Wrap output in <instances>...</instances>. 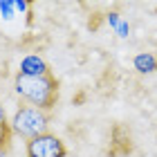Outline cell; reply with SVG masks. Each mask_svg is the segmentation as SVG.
Returning a JSON list of instances; mask_svg holds the SVG:
<instances>
[{"label":"cell","mask_w":157,"mask_h":157,"mask_svg":"<svg viewBox=\"0 0 157 157\" xmlns=\"http://www.w3.org/2000/svg\"><path fill=\"white\" fill-rule=\"evenodd\" d=\"M16 92L18 97H23L29 105L38 110L49 112L59 101V81L52 74V70H45V72H18L16 74Z\"/></svg>","instance_id":"cell-1"},{"label":"cell","mask_w":157,"mask_h":157,"mask_svg":"<svg viewBox=\"0 0 157 157\" xmlns=\"http://www.w3.org/2000/svg\"><path fill=\"white\" fill-rule=\"evenodd\" d=\"M47 128H49V115L29 103H23L11 119V130L20 137H27V141L38 137V135H45Z\"/></svg>","instance_id":"cell-2"},{"label":"cell","mask_w":157,"mask_h":157,"mask_svg":"<svg viewBox=\"0 0 157 157\" xmlns=\"http://www.w3.org/2000/svg\"><path fill=\"white\" fill-rule=\"evenodd\" d=\"M67 148L65 144L52 132L38 135L27 141V157H65Z\"/></svg>","instance_id":"cell-3"},{"label":"cell","mask_w":157,"mask_h":157,"mask_svg":"<svg viewBox=\"0 0 157 157\" xmlns=\"http://www.w3.org/2000/svg\"><path fill=\"white\" fill-rule=\"evenodd\" d=\"M132 151V141H130V132L126 130L121 124H117L112 128V144L108 148L110 157H126Z\"/></svg>","instance_id":"cell-4"},{"label":"cell","mask_w":157,"mask_h":157,"mask_svg":"<svg viewBox=\"0 0 157 157\" xmlns=\"http://www.w3.org/2000/svg\"><path fill=\"white\" fill-rule=\"evenodd\" d=\"M11 137H13L11 124L5 121L0 126V157H11Z\"/></svg>","instance_id":"cell-5"},{"label":"cell","mask_w":157,"mask_h":157,"mask_svg":"<svg viewBox=\"0 0 157 157\" xmlns=\"http://www.w3.org/2000/svg\"><path fill=\"white\" fill-rule=\"evenodd\" d=\"M135 65H137V70L139 72H153V70L157 67V61L153 59V56H137V59H135Z\"/></svg>","instance_id":"cell-6"},{"label":"cell","mask_w":157,"mask_h":157,"mask_svg":"<svg viewBox=\"0 0 157 157\" xmlns=\"http://www.w3.org/2000/svg\"><path fill=\"white\" fill-rule=\"evenodd\" d=\"M7 121V117H5V110H2V105H0V126H2Z\"/></svg>","instance_id":"cell-7"}]
</instances>
